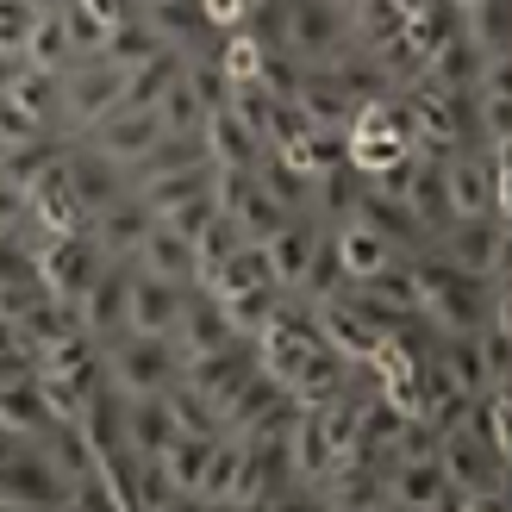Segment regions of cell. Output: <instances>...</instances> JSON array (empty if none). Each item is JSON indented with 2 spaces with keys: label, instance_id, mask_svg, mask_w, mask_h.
Masks as SVG:
<instances>
[{
  "label": "cell",
  "instance_id": "cell-1",
  "mask_svg": "<svg viewBox=\"0 0 512 512\" xmlns=\"http://www.w3.org/2000/svg\"><path fill=\"white\" fill-rule=\"evenodd\" d=\"M406 269H413V294H419V325L438 331V338L481 331L494 313L512 319V275H500V281L463 275V269H450L444 256H431V250H413Z\"/></svg>",
  "mask_w": 512,
  "mask_h": 512
},
{
  "label": "cell",
  "instance_id": "cell-2",
  "mask_svg": "<svg viewBox=\"0 0 512 512\" xmlns=\"http://www.w3.org/2000/svg\"><path fill=\"white\" fill-rule=\"evenodd\" d=\"M100 375L119 400H144L163 394L175 375H182V356L169 338H150V331H119V338L100 344Z\"/></svg>",
  "mask_w": 512,
  "mask_h": 512
},
{
  "label": "cell",
  "instance_id": "cell-3",
  "mask_svg": "<svg viewBox=\"0 0 512 512\" xmlns=\"http://www.w3.org/2000/svg\"><path fill=\"white\" fill-rule=\"evenodd\" d=\"M425 250L444 256V263L463 269V275H488V281H500V275H512V219H500V213L450 219V225H438V232H431Z\"/></svg>",
  "mask_w": 512,
  "mask_h": 512
},
{
  "label": "cell",
  "instance_id": "cell-4",
  "mask_svg": "<svg viewBox=\"0 0 512 512\" xmlns=\"http://www.w3.org/2000/svg\"><path fill=\"white\" fill-rule=\"evenodd\" d=\"M350 44V19L331 0H275V50L300 69H319Z\"/></svg>",
  "mask_w": 512,
  "mask_h": 512
},
{
  "label": "cell",
  "instance_id": "cell-5",
  "mask_svg": "<svg viewBox=\"0 0 512 512\" xmlns=\"http://www.w3.org/2000/svg\"><path fill=\"white\" fill-rule=\"evenodd\" d=\"M125 94V69H113L107 57H75L63 69V107H57V132L82 138L88 125H100Z\"/></svg>",
  "mask_w": 512,
  "mask_h": 512
},
{
  "label": "cell",
  "instance_id": "cell-6",
  "mask_svg": "<svg viewBox=\"0 0 512 512\" xmlns=\"http://www.w3.org/2000/svg\"><path fill=\"white\" fill-rule=\"evenodd\" d=\"M32 263H38V288L44 294L75 300L100 269H107V256H100V244L88 238V225H82V232H63V238H38Z\"/></svg>",
  "mask_w": 512,
  "mask_h": 512
},
{
  "label": "cell",
  "instance_id": "cell-7",
  "mask_svg": "<svg viewBox=\"0 0 512 512\" xmlns=\"http://www.w3.org/2000/svg\"><path fill=\"white\" fill-rule=\"evenodd\" d=\"M32 506H69L63 481L50 475L38 444L0 438V512H32Z\"/></svg>",
  "mask_w": 512,
  "mask_h": 512
},
{
  "label": "cell",
  "instance_id": "cell-8",
  "mask_svg": "<svg viewBox=\"0 0 512 512\" xmlns=\"http://www.w3.org/2000/svg\"><path fill=\"white\" fill-rule=\"evenodd\" d=\"M381 494H388V512H450V481L438 469V450L381 463Z\"/></svg>",
  "mask_w": 512,
  "mask_h": 512
},
{
  "label": "cell",
  "instance_id": "cell-9",
  "mask_svg": "<svg viewBox=\"0 0 512 512\" xmlns=\"http://www.w3.org/2000/svg\"><path fill=\"white\" fill-rule=\"evenodd\" d=\"M157 138H163V119L150 113V107H113L100 125H88V132H82V144L100 150V157L119 163V169H132Z\"/></svg>",
  "mask_w": 512,
  "mask_h": 512
},
{
  "label": "cell",
  "instance_id": "cell-10",
  "mask_svg": "<svg viewBox=\"0 0 512 512\" xmlns=\"http://www.w3.org/2000/svg\"><path fill=\"white\" fill-rule=\"evenodd\" d=\"M125 294H132V263H107L82 294H75V319L94 344H107L125 331Z\"/></svg>",
  "mask_w": 512,
  "mask_h": 512
},
{
  "label": "cell",
  "instance_id": "cell-11",
  "mask_svg": "<svg viewBox=\"0 0 512 512\" xmlns=\"http://www.w3.org/2000/svg\"><path fill=\"white\" fill-rule=\"evenodd\" d=\"M63 182H69L75 200H82V213H88V219H94L100 207H113L119 194H132V188H125V169L107 163L100 150H88L82 138H69V144H63Z\"/></svg>",
  "mask_w": 512,
  "mask_h": 512
},
{
  "label": "cell",
  "instance_id": "cell-12",
  "mask_svg": "<svg viewBox=\"0 0 512 512\" xmlns=\"http://www.w3.org/2000/svg\"><path fill=\"white\" fill-rule=\"evenodd\" d=\"M250 375H256V344L250 338H232V344H219L207 356H194V363H182V381L194 394H207L213 406H225Z\"/></svg>",
  "mask_w": 512,
  "mask_h": 512
},
{
  "label": "cell",
  "instance_id": "cell-13",
  "mask_svg": "<svg viewBox=\"0 0 512 512\" xmlns=\"http://www.w3.org/2000/svg\"><path fill=\"white\" fill-rule=\"evenodd\" d=\"M194 288L182 281H163V275H144L132 269V294H125V331H150V338H169L175 319H182Z\"/></svg>",
  "mask_w": 512,
  "mask_h": 512
},
{
  "label": "cell",
  "instance_id": "cell-14",
  "mask_svg": "<svg viewBox=\"0 0 512 512\" xmlns=\"http://www.w3.org/2000/svg\"><path fill=\"white\" fill-rule=\"evenodd\" d=\"M313 506H331V512H388V494H381V463H356L344 456L331 475L313 481Z\"/></svg>",
  "mask_w": 512,
  "mask_h": 512
},
{
  "label": "cell",
  "instance_id": "cell-15",
  "mask_svg": "<svg viewBox=\"0 0 512 512\" xmlns=\"http://www.w3.org/2000/svg\"><path fill=\"white\" fill-rule=\"evenodd\" d=\"M319 238H325V225L313 219V213H294L288 225H281L275 238H263V256H269V281L281 294H294L300 281H306V269H313V250H319Z\"/></svg>",
  "mask_w": 512,
  "mask_h": 512
},
{
  "label": "cell",
  "instance_id": "cell-16",
  "mask_svg": "<svg viewBox=\"0 0 512 512\" xmlns=\"http://www.w3.org/2000/svg\"><path fill=\"white\" fill-rule=\"evenodd\" d=\"M232 338H238V331H232L225 306H219L207 288H194V294H188L182 319H175V331H169V344H175V356H182V363H194V356H207V350L232 344Z\"/></svg>",
  "mask_w": 512,
  "mask_h": 512
},
{
  "label": "cell",
  "instance_id": "cell-17",
  "mask_svg": "<svg viewBox=\"0 0 512 512\" xmlns=\"http://www.w3.org/2000/svg\"><path fill=\"white\" fill-rule=\"evenodd\" d=\"M313 319H319V338H325L331 350H338L344 363H369L375 344L388 338V331H381L369 313H356V306H350L344 294H338V300H319V306H313Z\"/></svg>",
  "mask_w": 512,
  "mask_h": 512
},
{
  "label": "cell",
  "instance_id": "cell-18",
  "mask_svg": "<svg viewBox=\"0 0 512 512\" xmlns=\"http://www.w3.org/2000/svg\"><path fill=\"white\" fill-rule=\"evenodd\" d=\"M150 207L138 194H119L113 207H100L94 219H88V238L100 244V256H107V263H132V250L144 244V232H150Z\"/></svg>",
  "mask_w": 512,
  "mask_h": 512
},
{
  "label": "cell",
  "instance_id": "cell-19",
  "mask_svg": "<svg viewBox=\"0 0 512 512\" xmlns=\"http://www.w3.org/2000/svg\"><path fill=\"white\" fill-rule=\"evenodd\" d=\"M325 238H331V256H338V269H344V281H369V275H381L388 263H400V250L375 232V225H363V219H344V225H325Z\"/></svg>",
  "mask_w": 512,
  "mask_h": 512
},
{
  "label": "cell",
  "instance_id": "cell-20",
  "mask_svg": "<svg viewBox=\"0 0 512 512\" xmlns=\"http://www.w3.org/2000/svg\"><path fill=\"white\" fill-rule=\"evenodd\" d=\"M132 269H144V275H163V281H182V288H194L200 281V256H194V238H182L175 225H150L144 232V244L132 250Z\"/></svg>",
  "mask_w": 512,
  "mask_h": 512
},
{
  "label": "cell",
  "instance_id": "cell-21",
  "mask_svg": "<svg viewBox=\"0 0 512 512\" xmlns=\"http://www.w3.org/2000/svg\"><path fill=\"white\" fill-rule=\"evenodd\" d=\"M350 219L375 225V232L388 238L400 256H413V250H425V244H431V232L419 225V213L406 207V200H394V194H375V188H363V200H356V213H350Z\"/></svg>",
  "mask_w": 512,
  "mask_h": 512
},
{
  "label": "cell",
  "instance_id": "cell-22",
  "mask_svg": "<svg viewBox=\"0 0 512 512\" xmlns=\"http://www.w3.org/2000/svg\"><path fill=\"white\" fill-rule=\"evenodd\" d=\"M200 144H207V163H213V169H256V157H263V138H256L232 107H213V113H207V125H200Z\"/></svg>",
  "mask_w": 512,
  "mask_h": 512
},
{
  "label": "cell",
  "instance_id": "cell-23",
  "mask_svg": "<svg viewBox=\"0 0 512 512\" xmlns=\"http://www.w3.org/2000/svg\"><path fill=\"white\" fill-rule=\"evenodd\" d=\"M50 425H57V413H50V400H44V388H38V375L7 381V388H0V438L32 444V438H44Z\"/></svg>",
  "mask_w": 512,
  "mask_h": 512
},
{
  "label": "cell",
  "instance_id": "cell-24",
  "mask_svg": "<svg viewBox=\"0 0 512 512\" xmlns=\"http://www.w3.org/2000/svg\"><path fill=\"white\" fill-rule=\"evenodd\" d=\"M475 69H481V50L463 38V32H450L431 57L419 63L413 75V88H438V94H469L475 88Z\"/></svg>",
  "mask_w": 512,
  "mask_h": 512
},
{
  "label": "cell",
  "instance_id": "cell-25",
  "mask_svg": "<svg viewBox=\"0 0 512 512\" xmlns=\"http://www.w3.org/2000/svg\"><path fill=\"white\" fill-rule=\"evenodd\" d=\"M169 438H175V419H169V400L163 394L125 400V450H132V456H163Z\"/></svg>",
  "mask_w": 512,
  "mask_h": 512
},
{
  "label": "cell",
  "instance_id": "cell-26",
  "mask_svg": "<svg viewBox=\"0 0 512 512\" xmlns=\"http://www.w3.org/2000/svg\"><path fill=\"white\" fill-rule=\"evenodd\" d=\"M75 57H82V50H75L69 25H63V7H57V13H38L32 38H25V50H19V63H25V69H50V75H63Z\"/></svg>",
  "mask_w": 512,
  "mask_h": 512
},
{
  "label": "cell",
  "instance_id": "cell-27",
  "mask_svg": "<svg viewBox=\"0 0 512 512\" xmlns=\"http://www.w3.org/2000/svg\"><path fill=\"white\" fill-rule=\"evenodd\" d=\"M456 32H463L481 57L494 50H512V0H475V7L456 13Z\"/></svg>",
  "mask_w": 512,
  "mask_h": 512
},
{
  "label": "cell",
  "instance_id": "cell-28",
  "mask_svg": "<svg viewBox=\"0 0 512 512\" xmlns=\"http://www.w3.org/2000/svg\"><path fill=\"white\" fill-rule=\"evenodd\" d=\"M356 200H363V175H356L350 163H338V169H325V175H313V213L319 225H344L350 213H356Z\"/></svg>",
  "mask_w": 512,
  "mask_h": 512
},
{
  "label": "cell",
  "instance_id": "cell-29",
  "mask_svg": "<svg viewBox=\"0 0 512 512\" xmlns=\"http://www.w3.org/2000/svg\"><path fill=\"white\" fill-rule=\"evenodd\" d=\"M157 50H163V38L150 32V25H144L138 13H125L119 25H107V38H100V50H94V57H107L113 69H138V63H150V57H157Z\"/></svg>",
  "mask_w": 512,
  "mask_h": 512
},
{
  "label": "cell",
  "instance_id": "cell-30",
  "mask_svg": "<svg viewBox=\"0 0 512 512\" xmlns=\"http://www.w3.org/2000/svg\"><path fill=\"white\" fill-rule=\"evenodd\" d=\"M207 456H213V438H194V431H175L163 444V469L175 481V494H182V506H194V488H200V475H207Z\"/></svg>",
  "mask_w": 512,
  "mask_h": 512
},
{
  "label": "cell",
  "instance_id": "cell-31",
  "mask_svg": "<svg viewBox=\"0 0 512 512\" xmlns=\"http://www.w3.org/2000/svg\"><path fill=\"white\" fill-rule=\"evenodd\" d=\"M213 188V163H194V169H175V175H157V182H144V188H132L144 207H150V219H163L169 207H182V200H194V194H207Z\"/></svg>",
  "mask_w": 512,
  "mask_h": 512
},
{
  "label": "cell",
  "instance_id": "cell-32",
  "mask_svg": "<svg viewBox=\"0 0 512 512\" xmlns=\"http://www.w3.org/2000/svg\"><path fill=\"white\" fill-rule=\"evenodd\" d=\"M163 400H169V419H175V431H194V438H219V406L207 400V394H194L182 375L163 388Z\"/></svg>",
  "mask_w": 512,
  "mask_h": 512
},
{
  "label": "cell",
  "instance_id": "cell-33",
  "mask_svg": "<svg viewBox=\"0 0 512 512\" xmlns=\"http://www.w3.org/2000/svg\"><path fill=\"white\" fill-rule=\"evenodd\" d=\"M175 506H182V494H175L163 456H138L132 463V512H175Z\"/></svg>",
  "mask_w": 512,
  "mask_h": 512
},
{
  "label": "cell",
  "instance_id": "cell-34",
  "mask_svg": "<svg viewBox=\"0 0 512 512\" xmlns=\"http://www.w3.org/2000/svg\"><path fill=\"white\" fill-rule=\"evenodd\" d=\"M238 456H244L238 438H213V456H207V475H200V488H194V506H225V500H232Z\"/></svg>",
  "mask_w": 512,
  "mask_h": 512
},
{
  "label": "cell",
  "instance_id": "cell-35",
  "mask_svg": "<svg viewBox=\"0 0 512 512\" xmlns=\"http://www.w3.org/2000/svg\"><path fill=\"white\" fill-rule=\"evenodd\" d=\"M150 113L163 119V132H200V125H207V107H200V94L188 88V75H175V82L157 94Z\"/></svg>",
  "mask_w": 512,
  "mask_h": 512
},
{
  "label": "cell",
  "instance_id": "cell-36",
  "mask_svg": "<svg viewBox=\"0 0 512 512\" xmlns=\"http://www.w3.org/2000/svg\"><path fill=\"white\" fill-rule=\"evenodd\" d=\"M219 306H225V319H232L238 338H256V331L269 325V313L281 306V288H244V294H225Z\"/></svg>",
  "mask_w": 512,
  "mask_h": 512
},
{
  "label": "cell",
  "instance_id": "cell-37",
  "mask_svg": "<svg viewBox=\"0 0 512 512\" xmlns=\"http://www.w3.org/2000/svg\"><path fill=\"white\" fill-rule=\"evenodd\" d=\"M238 244H244V232H238V225L225 219V213H213L207 225H200V238H194V256H200V275H207V269H219L225 256L238 250Z\"/></svg>",
  "mask_w": 512,
  "mask_h": 512
},
{
  "label": "cell",
  "instance_id": "cell-38",
  "mask_svg": "<svg viewBox=\"0 0 512 512\" xmlns=\"http://www.w3.org/2000/svg\"><path fill=\"white\" fill-rule=\"evenodd\" d=\"M13 281H38L32 238H25V232H0V288H13Z\"/></svg>",
  "mask_w": 512,
  "mask_h": 512
},
{
  "label": "cell",
  "instance_id": "cell-39",
  "mask_svg": "<svg viewBox=\"0 0 512 512\" xmlns=\"http://www.w3.org/2000/svg\"><path fill=\"white\" fill-rule=\"evenodd\" d=\"M32 25H38L32 0H0V57H19L25 38H32Z\"/></svg>",
  "mask_w": 512,
  "mask_h": 512
},
{
  "label": "cell",
  "instance_id": "cell-40",
  "mask_svg": "<svg viewBox=\"0 0 512 512\" xmlns=\"http://www.w3.org/2000/svg\"><path fill=\"white\" fill-rule=\"evenodd\" d=\"M200 19L213 25V32H238V25L250 19V0H194Z\"/></svg>",
  "mask_w": 512,
  "mask_h": 512
},
{
  "label": "cell",
  "instance_id": "cell-41",
  "mask_svg": "<svg viewBox=\"0 0 512 512\" xmlns=\"http://www.w3.org/2000/svg\"><path fill=\"white\" fill-rule=\"evenodd\" d=\"M0 232H25V182L0 169Z\"/></svg>",
  "mask_w": 512,
  "mask_h": 512
},
{
  "label": "cell",
  "instance_id": "cell-42",
  "mask_svg": "<svg viewBox=\"0 0 512 512\" xmlns=\"http://www.w3.org/2000/svg\"><path fill=\"white\" fill-rule=\"evenodd\" d=\"M57 7H69V0H32V13H57Z\"/></svg>",
  "mask_w": 512,
  "mask_h": 512
},
{
  "label": "cell",
  "instance_id": "cell-43",
  "mask_svg": "<svg viewBox=\"0 0 512 512\" xmlns=\"http://www.w3.org/2000/svg\"><path fill=\"white\" fill-rule=\"evenodd\" d=\"M7 157H13V144H7V138H0V163H7Z\"/></svg>",
  "mask_w": 512,
  "mask_h": 512
},
{
  "label": "cell",
  "instance_id": "cell-44",
  "mask_svg": "<svg viewBox=\"0 0 512 512\" xmlns=\"http://www.w3.org/2000/svg\"><path fill=\"white\" fill-rule=\"evenodd\" d=\"M331 7H338V13H350V7H356V0H331Z\"/></svg>",
  "mask_w": 512,
  "mask_h": 512
},
{
  "label": "cell",
  "instance_id": "cell-45",
  "mask_svg": "<svg viewBox=\"0 0 512 512\" xmlns=\"http://www.w3.org/2000/svg\"><path fill=\"white\" fill-rule=\"evenodd\" d=\"M450 7H456V13H463V7H475V0H450Z\"/></svg>",
  "mask_w": 512,
  "mask_h": 512
},
{
  "label": "cell",
  "instance_id": "cell-46",
  "mask_svg": "<svg viewBox=\"0 0 512 512\" xmlns=\"http://www.w3.org/2000/svg\"><path fill=\"white\" fill-rule=\"evenodd\" d=\"M138 7H144V0H138Z\"/></svg>",
  "mask_w": 512,
  "mask_h": 512
}]
</instances>
